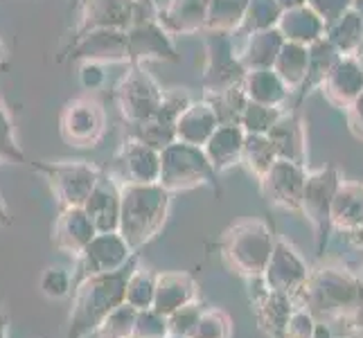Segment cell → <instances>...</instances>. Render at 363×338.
<instances>
[{"mask_svg": "<svg viewBox=\"0 0 363 338\" xmlns=\"http://www.w3.org/2000/svg\"><path fill=\"white\" fill-rule=\"evenodd\" d=\"M135 269V259L127 266L108 273H97L82 278L74 286V303L70 314V338H86L95 334L104 318L124 303L127 282Z\"/></svg>", "mask_w": 363, "mask_h": 338, "instance_id": "6da1fadb", "label": "cell"}, {"mask_svg": "<svg viewBox=\"0 0 363 338\" xmlns=\"http://www.w3.org/2000/svg\"><path fill=\"white\" fill-rule=\"evenodd\" d=\"M169 210V192L158 183H120V225L118 232L138 250L149 240H154Z\"/></svg>", "mask_w": 363, "mask_h": 338, "instance_id": "7a4b0ae2", "label": "cell"}, {"mask_svg": "<svg viewBox=\"0 0 363 338\" xmlns=\"http://www.w3.org/2000/svg\"><path fill=\"white\" fill-rule=\"evenodd\" d=\"M296 293L305 295L300 307L323 320L352 316L359 309V280L343 269H323Z\"/></svg>", "mask_w": 363, "mask_h": 338, "instance_id": "3957f363", "label": "cell"}, {"mask_svg": "<svg viewBox=\"0 0 363 338\" xmlns=\"http://www.w3.org/2000/svg\"><path fill=\"white\" fill-rule=\"evenodd\" d=\"M273 250V237L264 221H242L223 237V259L246 278H262Z\"/></svg>", "mask_w": 363, "mask_h": 338, "instance_id": "277c9868", "label": "cell"}, {"mask_svg": "<svg viewBox=\"0 0 363 338\" xmlns=\"http://www.w3.org/2000/svg\"><path fill=\"white\" fill-rule=\"evenodd\" d=\"M217 171L212 169L203 147L187 142H172L160 152L158 185L167 192L192 190L203 183H215Z\"/></svg>", "mask_w": 363, "mask_h": 338, "instance_id": "5b68a950", "label": "cell"}, {"mask_svg": "<svg viewBox=\"0 0 363 338\" xmlns=\"http://www.w3.org/2000/svg\"><path fill=\"white\" fill-rule=\"evenodd\" d=\"M341 183L339 169L334 165H328L318 171L307 174V181L303 187V196H300V210L305 212L307 219L311 221L316 230V240H318V250H323V244L328 242L330 235V205L336 187Z\"/></svg>", "mask_w": 363, "mask_h": 338, "instance_id": "8992f818", "label": "cell"}, {"mask_svg": "<svg viewBox=\"0 0 363 338\" xmlns=\"http://www.w3.org/2000/svg\"><path fill=\"white\" fill-rule=\"evenodd\" d=\"M52 190L61 198L66 208H82L86 198L91 196L93 187L97 185L102 171L89 162H59V165H39Z\"/></svg>", "mask_w": 363, "mask_h": 338, "instance_id": "52a82bcc", "label": "cell"}, {"mask_svg": "<svg viewBox=\"0 0 363 338\" xmlns=\"http://www.w3.org/2000/svg\"><path fill=\"white\" fill-rule=\"evenodd\" d=\"M106 131V116L99 102L91 97H77L64 108L61 135L74 147H97Z\"/></svg>", "mask_w": 363, "mask_h": 338, "instance_id": "ba28073f", "label": "cell"}, {"mask_svg": "<svg viewBox=\"0 0 363 338\" xmlns=\"http://www.w3.org/2000/svg\"><path fill=\"white\" fill-rule=\"evenodd\" d=\"M269 291H280L286 295H294L300 291L309 280V271L305 259L298 255V250L286 244L284 240L273 242V250L269 257V264L262 273Z\"/></svg>", "mask_w": 363, "mask_h": 338, "instance_id": "9c48e42d", "label": "cell"}, {"mask_svg": "<svg viewBox=\"0 0 363 338\" xmlns=\"http://www.w3.org/2000/svg\"><path fill=\"white\" fill-rule=\"evenodd\" d=\"M307 181L305 165H298L291 160L278 158L271 165V169L259 179L262 192L271 205H278L284 210H300V196H303V187Z\"/></svg>", "mask_w": 363, "mask_h": 338, "instance_id": "30bf717a", "label": "cell"}, {"mask_svg": "<svg viewBox=\"0 0 363 338\" xmlns=\"http://www.w3.org/2000/svg\"><path fill=\"white\" fill-rule=\"evenodd\" d=\"M118 102L124 113V118H129L133 124L152 118L160 108L162 91L156 86V81L143 70H133L131 74L122 79L118 89Z\"/></svg>", "mask_w": 363, "mask_h": 338, "instance_id": "8fae6325", "label": "cell"}, {"mask_svg": "<svg viewBox=\"0 0 363 338\" xmlns=\"http://www.w3.org/2000/svg\"><path fill=\"white\" fill-rule=\"evenodd\" d=\"M210 57H208V70H206V86L210 93L228 91L233 86H240L244 81L246 68L242 66L240 55H235L230 39L226 32H217L208 41Z\"/></svg>", "mask_w": 363, "mask_h": 338, "instance_id": "7c38bea8", "label": "cell"}, {"mask_svg": "<svg viewBox=\"0 0 363 338\" xmlns=\"http://www.w3.org/2000/svg\"><path fill=\"white\" fill-rule=\"evenodd\" d=\"M135 250L129 248V244L122 240L120 232H97L89 242L79 257L82 264L79 269L84 271V278L97 273H108L127 266L133 259Z\"/></svg>", "mask_w": 363, "mask_h": 338, "instance_id": "4fadbf2b", "label": "cell"}, {"mask_svg": "<svg viewBox=\"0 0 363 338\" xmlns=\"http://www.w3.org/2000/svg\"><path fill=\"white\" fill-rule=\"evenodd\" d=\"M318 91L332 106L347 108L354 102V97L363 91V68L359 66V61L352 55L341 57L328 77L323 79Z\"/></svg>", "mask_w": 363, "mask_h": 338, "instance_id": "5bb4252c", "label": "cell"}, {"mask_svg": "<svg viewBox=\"0 0 363 338\" xmlns=\"http://www.w3.org/2000/svg\"><path fill=\"white\" fill-rule=\"evenodd\" d=\"M267 137L271 140L275 156L282 160H291L298 165H305L307 160V133L305 122L298 113H286L273 122V127L267 131Z\"/></svg>", "mask_w": 363, "mask_h": 338, "instance_id": "9a60e30c", "label": "cell"}, {"mask_svg": "<svg viewBox=\"0 0 363 338\" xmlns=\"http://www.w3.org/2000/svg\"><path fill=\"white\" fill-rule=\"evenodd\" d=\"M97 232H118L120 225V183L99 176L91 196L82 205Z\"/></svg>", "mask_w": 363, "mask_h": 338, "instance_id": "2e32d148", "label": "cell"}, {"mask_svg": "<svg viewBox=\"0 0 363 338\" xmlns=\"http://www.w3.org/2000/svg\"><path fill=\"white\" fill-rule=\"evenodd\" d=\"M196 282L187 273H162L156 275V291H154V305L152 309L160 316H169L177 309L187 303L196 300Z\"/></svg>", "mask_w": 363, "mask_h": 338, "instance_id": "e0dca14e", "label": "cell"}, {"mask_svg": "<svg viewBox=\"0 0 363 338\" xmlns=\"http://www.w3.org/2000/svg\"><path fill=\"white\" fill-rule=\"evenodd\" d=\"M122 183H158L160 174V152L152 149L140 140H131L124 145L120 154Z\"/></svg>", "mask_w": 363, "mask_h": 338, "instance_id": "ac0fdd59", "label": "cell"}, {"mask_svg": "<svg viewBox=\"0 0 363 338\" xmlns=\"http://www.w3.org/2000/svg\"><path fill=\"white\" fill-rule=\"evenodd\" d=\"M95 235L97 230L84 208H66L64 215L57 219L52 240L57 248L70 255H79Z\"/></svg>", "mask_w": 363, "mask_h": 338, "instance_id": "d6986e66", "label": "cell"}, {"mask_svg": "<svg viewBox=\"0 0 363 338\" xmlns=\"http://www.w3.org/2000/svg\"><path fill=\"white\" fill-rule=\"evenodd\" d=\"M246 131L240 124H219L206 140L203 152L215 171H226L228 167L237 165L242 158Z\"/></svg>", "mask_w": 363, "mask_h": 338, "instance_id": "ffe728a7", "label": "cell"}, {"mask_svg": "<svg viewBox=\"0 0 363 338\" xmlns=\"http://www.w3.org/2000/svg\"><path fill=\"white\" fill-rule=\"evenodd\" d=\"M275 28L280 30L284 41L303 43V45H311L320 36H325V21L307 5L284 9Z\"/></svg>", "mask_w": 363, "mask_h": 338, "instance_id": "44dd1931", "label": "cell"}, {"mask_svg": "<svg viewBox=\"0 0 363 338\" xmlns=\"http://www.w3.org/2000/svg\"><path fill=\"white\" fill-rule=\"evenodd\" d=\"M242 89L248 97V102L264 104V106H280L289 97V89L286 84L278 77V72L273 68H253L246 70Z\"/></svg>", "mask_w": 363, "mask_h": 338, "instance_id": "7402d4cb", "label": "cell"}, {"mask_svg": "<svg viewBox=\"0 0 363 338\" xmlns=\"http://www.w3.org/2000/svg\"><path fill=\"white\" fill-rule=\"evenodd\" d=\"M330 223L345 232L363 223V183H339L330 205Z\"/></svg>", "mask_w": 363, "mask_h": 338, "instance_id": "603a6c76", "label": "cell"}, {"mask_svg": "<svg viewBox=\"0 0 363 338\" xmlns=\"http://www.w3.org/2000/svg\"><path fill=\"white\" fill-rule=\"evenodd\" d=\"M219 127V120L215 116V111L208 102L201 104H190L177 120V137L181 142L203 147L206 140Z\"/></svg>", "mask_w": 363, "mask_h": 338, "instance_id": "cb8c5ba5", "label": "cell"}, {"mask_svg": "<svg viewBox=\"0 0 363 338\" xmlns=\"http://www.w3.org/2000/svg\"><path fill=\"white\" fill-rule=\"evenodd\" d=\"M325 39L339 50L341 57L354 55L363 41V14L357 7H350L325 25Z\"/></svg>", "mask_w": 363, "mask_h": 338, "instance_id": "d4e9b609", "label": "cell"}, {"mask_svg": "<svg viewBox=\"0 0 363 338\" xmlns=\"http://www.w3.org/2000/svg\"><path fill=\"white\" fill-rule=\"evenodd\" d=\"M284 43V36L278 28L262 30L248 34V41L240 55V61L246 70L253 68H273V61L278 57L280 47Z\"/></svg>", "mask_w": 363, "mask_h": 338, "instance_id": "484cf974", "label": "cell"}, {"mask_svg": "<svg viewBox=\"0 0 363 338\" xmlns=\"http://www.w3.org/2000/svg\"><path fill=\"white\" fill-rule=\"evenodd\" d=\"M257 320L271 338H284L286 322L289 316L294 314V300L291 295L280 293V291H269L267 295H262L257 303Z\"/></svg>", "mask_w": 363, "mask_h": 338, "instance_id": "4316f807", "label": "cell"}, {"mask_svg": "<svg viewBox=\"0 0 363 338\" xmlns=\"http://www.w3.org/2000/svg\"><path fill=\"white\" fill-rule=\"evenodd\" d=\"M309 50V66H307V77L300 86V95H298V102L300 99H305V95H309L311 91L320 89L323 79L328 77L330 70L336 66V61L341 59L339 50H336L325 36H320L318 41H314L311 45H307Z\"/></svg>", "mask_w": 363, "mask_h": 338, "instance_id": "83f0119b", "label": "cell"}, {"mask_svg": "<svg viewBox=\"0 0 363 338\" xmlns=\"http://www.w3.org/2000/svg\"><path fill=\"white\" fill-rule=\"evenodd\" d=\"M307 66H309V50L303 43H291L284 41L278 57L273 61V70L278 72V77L286 84V89L291 93L303 86L307 77Z\"/></svg>", "mask_w": 363, "mask_h": 338, "instance_id": "f1b7e54d", "label": "cell"}, {"mask_svg": "<svg viewBox=\"0 0 363 338\" xmlns=\"http://www.w3.org/2000/svg\"><path fill=\"white\" fill-rule=\"evenodd\" d=\"M240 160L248 167V171H253L257 179H262L271 169L273 162L278 160V156H275V149H273V145L267 135L246 133Z\"/></svg>", "mask_w": 363, "mask_h": 338, "instance_id": "f546056e", "label": "cell"}, {"mask_svg": "<svg viewBox=\"0 0 363 338\" xmlns=\"http://www.w3.org/2000/svg\"><path fill=\"white\" fill-rule=\"evenodd\" d=\"M248 0H208L206 25L215 32H233L240 28L246 14Z\"/></svg>", "mask_w": 363, "mask_h": 338, "instance_id": "4dcf8cb0", "label": "cell"}, {"mask_svg": "<svg viewBox=\"0 0 363 338\" xmlns=\"http://www.w3.org/2000/svg\"><path fill=\"white\" fill-rule=\"evenodd\" d=\"M208 104L212 106V111H215L219 124H240L242 113L248 104V97L240 84V86H233L228 91L215 93Z\"/></svg>", "mask_w": 363, "mask_h": 338, "instance_id": "1f68e13d", "label": "cell"}, {"mask_svg": "<svg viewBox=\"0 0 363 338\" xmlns=\"http://www.w3.org/2000/svg\"><path fill=\"white\" fill-rule=\"evenodd\" d=\"M280 16H282V7L278 5V0H248L242 28L248 34L271 30L278 25Z\"/></svg>", "mask_w": 363, "mask_h": 338, "instance_id": "d6a6232c", "label": "cell"}, {"mask_svg": "<svg viewBox=\"0 0 363 338\" xmlns=\"http://www.w3.org/2000/svg\"><path fill=\"white\" fill-rule=\"evenodd\" d=\"M154 291H156V275L143 269H133L131 278L127 282V291H124V303L131 305L138 311L152 309Z\"/></svg>", "mask_w": 363, "mask_h": 338, "instance_id": "836d02e7", "label": "cell"}, {"mask_svg": "<svg viewBox=\"0 0 363 338\" xmlns=\"http://www.w3.org/2000/svg\"><path fill=\"white\" fill-rule=\"evenodd\" d=\"M280 116H282L280 106H264V104L248 102L244 113H242L240 127L246 133H262V135H267V131L273 127V122L278 120Z\"/></svg>", "mask_w": 363, "mask_h": 338, "instance_id": "e575fe53", "label": "cell"}, {"mask_svg": "<svg viewBox=\"0 0 363 338\" xmlns=\"http://www.w3.org/2000/svg\"><path fill=\"white\" fill-rule=\"evenodd\" d=\"M228 336H230V320L226 318V314L217 309H208L201 311L190 338H228Z\"/></svg>", "mask_w": 363, "mask_h": 338, "instance_id": "d590c367", "label": "cell"}, {"mask_svg": "<svg viewBox=\"0 0 363 338\" xmlns=\"http://www.w3.org/2000/svg\"><path fill=\"white\" fill-rule=\"evenodd\" d=\"M172 7H179V28L181 32L199 30L208 18V0H174Z\"/></svg>", "mask_w": 363, "mask_h": 338, "instance_id": "8d00e7d4", "label": "cell"}, {"mask_svg": "<svg viewBox=\"0 0 363 338\" xmlns=\"http://www.w3.org/2000/svg\"><path fill=\"white\" fill-rule=\"evenodd\" d=\"M167 336H169V327L165 316H160L154 309L138 311L131 338H167Z\"/></svg>", "mask_w": 363, "mask_h": 338, "instance_id": "74e56055", "label": "cell"}, {"mask_svg": "<svg viewBox=\"0 0 363 338\" xmlns=\"http://www.w3.org/2000/svg\"><path fill=\"white\" fill-rule=\"evenodd\" d=\"M201 305L196 303H187L183 305L181 309H177L174 314L167 316V327H169V334H177V336H187L190 338L196 322H199V316H201Z\"/></svg>", "mask_w": 363, "mask_h": 338, "instance_id": "f35d334b", "label": "cell"}, {"mask_svg": "<svg viewBox=\"0 0 363 338\" xmlns=\"http://www.w3.org/2000/svg\"><path fill=\"white\" fill-rule=\"evenodd\" d=\"M39 286L41 291L48 295V298H55V300H61L66 298L70 291H72V275L64 269H45V273L41 275L39 280Z\"/></svg>", "mask_w": 363, "mask_h": 338, "instance_id": "ab89813d", "label": "cell"}, {"mask_svg": "<svg viewBox=\"0 0 363 338\" xmlns=\"http://www.w3.org/2000/svg\"><path fill=\"white\" fill-rule=\"evenodd\" d=\"M316 332V318L307 309H294L284 329V338H314Z\"/></svg>", "mask_w": 363, "mask_h": 338, "instance_id": "60d3db41", "label": "cell"}, {"mask_svg": "<svg viewBox=\"0 0 363 338\" xmlns=\"http://www.w3.org/2000/svg\"><path fill=\"white\" fill-rule=\"evenodd\" d=\"M357 0H307V7H311L316 14L325 21L328 25L330 21H334L336 16H341L343 11H347L350 7H354Z\"/></svg>", "mask_w": 363, "mask_h": 338, "instance_id": "b9f144b4", "label": "cell"}, {"mask_svg": "<svg viewBox=\"0 0 363 338\" xmlns=\"http://www.w3.org/2000/svg\"><path fill=\"white\" fill-rule=\"evenodd\" d=\"M0 158H11V160H25L18 145H14V137H11V127L9 120L5 116L3 106H0Z\"/></svg>", "mask_w": 363, "mask_h": 338, "instance_id": "7bdbcfd3", "label": "cell"}, {"mask_svg": "<svg viewBox=\"0 0 363 338\" xmlns=\"http://www.w3.org/2000/svg\"><path fill=\"white\" fill-rule=\"evenodd\" d=\"M343 111H345V122H347L350 133H352L357 140H363V91L354 97V102Z\"/></svg>", "mask_w": 363, "mask_h": 338, "instance_id": "ee69618b", "label": "cell"}, {"mask_svg": "<svg viewBox=\"0 0 363 338\" xmlns=\"http://www.w3.org/2000/svg\"><path fill=\"white\" fill-rule=\"evenodd\" d=\"M347 237L357 248H363V223H359L357 228H352V230H347Z\"/></svg>", "mask_w": 363, "mask_h": 338, "instance_id": "f6af8a7d", "label": "cell"}, {"mask_svg": "<svg viewBox=\"0 0 363 338\" xmlns=\"http://www.w3.org/2000/svg\"><path fill=\"white\" fill-rule=\"evenodd\" d=\"M278 5H280V7H282V11H284V9L303 7V5H307V0H278Z\"/></svg>", "mask_w": 363, "mask_h": 338, "instance_id": "bcb514c9", "label": "cell"}, {"mask_svg": "<svg viewBox=\"0 0 363 338\" xmlns=\"http://www.w3.org/2000/svg\"><path fill=\"white\" fill-rule=\"evenodd\" d=\"M0 338H7V316L0 311Z\"/></svg>", "mask_w": 363, "mask_h": 338, "instance_id": "7dc6e473", "label": "cell"}, {"mask_svg": "<svg viewBox=\"0 0 363 338\" xmlns=\"http://www.w3.org/2000/svg\"><path fill=\"white\" fill-rule=\"evenodd\" d=\"M359 314L363 311V273H361V278H359Z\"/></svg>", "mask_w": 363, "mask_h": 338, "instance_id": "c3c4849f", "label": "cell"}, {"mask_svg": "<svg viewBox=\"0 0 363 338\" xmlns=\"http://www.w3.org/2000/svg\"><path fill=\"white\" fill-rule=\"evenodd\" d=\"M352 57H354V59L359 61V66L363 68V41H361V45H359V50H357V52H354Z\"/></svg>", "mask_w": 363, "mask_h": 338, "instance_id": "681fc988", "label": "cell"}, {"mask_svg": "<svg viewBox=\"0 0 363 338\" xmlns=\"http://www.w3.org/2000/svg\"><path fill=\"white\" fill-rule=\"evenodd\" d=\"M0 223H9V217H7V210H5L3 201H0Z\"/></svg>", "mask_w": 363, "mask_h": 338, "instance_id": "f907efd6", "label": "cell"}, {"mask_svg": "<svg viewBox=\"0 0 363 338\" xmlns=\"http://www.w3.org/2000/svg\"><path fill=\"white\" fill-rule=\"evenodd\" d=\"M167 338H187V336H177V334H169Z\"/></svg>", "mask_w": 363, "mask_h": 338, "instance_id": "816d5d0a", "label": "cell"}, {"mask_svg": "<svg viewBox=\"0 0 363 338\" xmlns=\"http://www.w3.org/2000/svg\"><path fill=\"white\" fill-rule=\"evenodd\" d=\"M0 59H3V43H0Z\"/></svg>", "mask_w": 363, "mask_h": 338, "instance_id": "f5cc1de1", "label": "cell"}]
</instances>
